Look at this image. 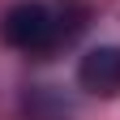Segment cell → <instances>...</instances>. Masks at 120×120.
<instances>
[{
    "label": "cell",
    "instance_id": "cell-1",
    "mask_svg": "<svg viewBox=\"0 0 120 120\" xmlns=\"http://www.w3.org/2000/svg\"><path fill=\"white\" fill-rule=\"evenodd\" d=\"M69 13H73V4L52 9V4H39V0H22L0 17V39L17 52L43 56V52L60 47V43H69L82 30V22H69Z\"/></svg>",
    "mask_w": 120,
    "mask_h": 120
},
{
    "label": "cell",
    "instance_id": "cell-2",
    "mask_svg": "<svg viewBox=\"0 0 120 120\" xmlns=\"http://www.w3.org/2000/svg\"><path fill=\"white\" fill-rule=\"evenodd\" d=\"M77 82L90 94H120V47H90L77 64Z\"/></svg>",
    "mask_w": 120,
    "mask_h": 120
}]
</instances>
